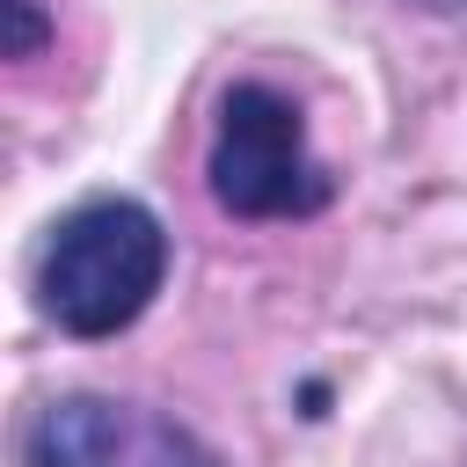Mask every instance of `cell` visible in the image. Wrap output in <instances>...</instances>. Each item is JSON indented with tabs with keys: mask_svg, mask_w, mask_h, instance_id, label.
<instances>
[{
	"mask_svg": "<svg viewBox=\"0 0 467 467\" xmlns=\"http://www.w3.org/2000/svg\"><path fill=\"white\" fill-rule=\"evenodd\" d=\"M168 277V226L139 197H88L73 204L36 263V299L66 336H117L131 328Z\"/></svg>",
	"mask_w": 467,
	"mask_h": 467,
	"instance_id": "obj_1",
	"label": "cell"
},
{
	"mask_svg": "<svg viewBox=\"0 0 467 467\" xmlns=\"http://www.w3.org/2000/svg\"><path fill=\"white\" fill-rule=\"evenodd\" d=\"M29 467H212V452L161 409L109 394H58L22 438Z\"/></svg>",
	"mask_w": 467,
	"mask_h": 467,
	"instance_id": "obj_3",
	"label": "cell"
},
{
	"mask_svg": "<svg viewBox=\"0 0 467 467\" xmlns=\"http://www.w3.org/2000/svg\"><path fill=\"white\" fill-rule=\"evenodd\" d=\"M204 182H212L219 212H234V219H306L328 204V168L306 146L299 102L263 80H241L219 95Z\"/></svg>",
	"mask_w": 467,
	"mask_h": 467,
	"instance_id": "obj_2",
	"label": "cell"
},
{
	"mask_svg": "<svg viewBox=\"0 0 467 467\" xmlns=\"http://www.w3.org/2000/svg\"><path fill=\"white\" fill-rule=\"evenodd\" d=\"M44 36H51V22H44V0H7V58H36L44 51Z\"/></svg>",
	"mask_w": 467,
	"mask_h": 467,
	"instance_id": "obj_4",
	"label": "cell"
}]
</instances>
